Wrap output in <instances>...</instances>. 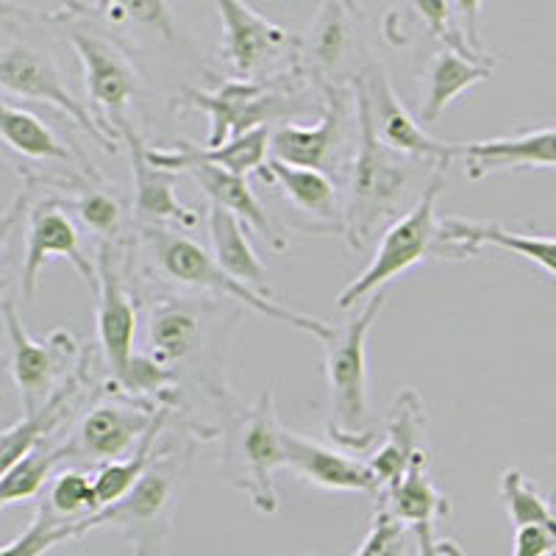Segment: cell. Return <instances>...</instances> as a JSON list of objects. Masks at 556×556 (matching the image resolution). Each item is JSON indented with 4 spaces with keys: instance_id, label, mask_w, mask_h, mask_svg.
<instances>
[{
    "instance_id": "6da1fadb",
    "label": "cell",
    "mask_w": 556,
    "mask_h": 556,
    "mask_svg": "<svg viewBox=\"0 0 556 556\" xmlns=\"http://www.w3.org/2000/svg\"><path fill=\"white\" fill-rule=\"evenodd\" d=\"M356 117H359V142H356L354 167L345 192V231L351 251H362L374 235L387 223L399 220L404 203H417L424 190H417L420 165H431L424 159L404 156L387 148L379 139L370 117V106L359 87L354 84Z\"/></svg>"
},
{
    "instance_id": "7a4b0ae2",
    "label": "cell",
    "mask_w": 556,
    "mask_h": 556,
    "mask_svg": "<svg viewBox=\"0 0 556 556\" xmlns=\"http://www.w3.org/2000/svg\"><path fill=\"white\" fill-rule=\"evenodd\" d=\"M142 240H146L148 256H151L156 270L162 273L167 281H176V285L190 287V290L212 292V295L240 301L248 309L260 312V315L270 317V320L290 323L292 329L304 331V334L315 337V340L326 342V345L334 340L337 331L331 329L329 323L304 315V312L287 309V306L276 304L273 298L262 295V292H253L251 287L240 285L237 278H231L220 265H217V260L206 251V248H201L195 240H190V237L170 231V228H142Z\"/></svg>"
},
{
    "instance_id": "3957f363",
    "label": "cell",
    "mask_w": 556,
    "mask_h": 556,
    "mask_svg": "<svg viewBox=\"0 0 556 556\" xmlns=\"http://www.w3.org/2000/svg\"><path fill=\"white\" fill-rule=\"evenodd\" d=\"M190 454L192 445L187 448H178V443L162 445L148 473L139 479L131 493L87 518V529L121 531L131 545V556H170L176 495L190 465Z\"/></svg>"
},
{
    "instance_id": "277c9868",
    "label": "cell",
    "mask_w": 556,
    "mask_h": 556,
    "mask_svg": "<svg viewBox=\"0 0 556 556\" xmlns=\"http://www.w3.org/2000/svg\"><path fill=\"white\" fill-rule=\"evenodd\" d=\"M445 178H448V165L437 167L429 178V187L424 190L420 201L406 212L404 217L392 223L376 248L374 260L359 276L340 292L337 304L340 309H351L365 298L379 295L381 287L395 276L415 267L417 262L440 256V260H462V253L445 242L443 223L437 220V198L443 192Z\"/></svg>"
},
{
    "instance_id": "5b68a950",
    "label": "cell",
    "mask_w": 556,
    "mask_h": 556,
    "mask_svg": "<svg viewBox=\"0 0 556 556\" xmlns=\"http://www.w3.org/2000/svg\"><path fill=\"white\" fill-rule=\"evenodd\" d=\"M281 468H287L285 426L278 420L276 392L267 390L256 404L228 420L223 434V470L256 513L276 515V470Z\"/></svg>"
},
{
    "instance_id": "8992f818",
    "label": "cell",
    "mask_w": 556,
    "mask_h": 556,
    "mask_svg": "<svg viewBox=\"0 0 556 556\" xmlns=\"http://www.w3.org/2000/svg\"><path fill=\"white\" fill-rule=\"evenodd\" d=\"M387 295L379 292L362 306L359 315L326 345V379H329L331 424L329 434L351 448H365L374 437L365 431L370 420L367 406V337L379 320Z\"/></svg>"
},
{
    "instance_id": "52a82bcc",
    "label": "cell",
    "mask_w": 556,
    "mask_h": 556,
    "mask_svg": "<svg viewBox=\"0 0 556 556\" xmlns=\"http://www.w3.org/2000/svg\"><path fill=\"white\" fill-rule=\"evenodd\" d=\"M309 81L301 67H292L281 76L262 81H237L228 78L215 92L184 89L181 106L198 109L208 117L206 148H223L231 139L245 137L248 131L265 128L267 121L290 112V103L301 98V89Z\"/></svg>"
},
{
    "instance_id": "ba28073f",
    "label": "cell",
    "mask_w": 556,
    "mask_h": 556,
    "mask_svg": "<svg viewBox=\"0 0 556 556\" xmlns=\"http://www.w3.org/2000/svg\"><path fill=\"white\" fill-rule=\"evenodd\" d=\"M3 323L12 342V376L20 390L23 412L34 415L67 384L81 367L84 354L67 329H53L45 340H34L12 301H3Z\"/></svg>"
},
{
    "instance_id": "9c48e42d",
    "label": "cell",
    "mask_w": 556,
    "mask_h": 556,
    "mask_svg": "<svg viewBox=\"0 0 556 556\" xmlns=\"http://www.w3.org/2000/svg\"><path fill=\"white\" fill-rule=\"evenodd\" d=\"M215 9L223 23V59L235 70L237 81H262L267 73L281 76L298 67L304 39L240 0H220Z\"/></svg>"
},
{
    "instance_id": "30bf717a",
    "label": "cell",
    "mask_w": 556,
    "mask_h": 556,
    "mask_svg": "<svg viewBox=\"0 0 556 556\" xmlns=\"http://www.w3.org/2000/svg\"><path fill=\"white\" fill-rule=\"evenodd\" d=\"M70 45H73V51L84 67L89 112L114 146H121L123 137L131 131L128 103L137 96L139 73L117 45L98 37V34L73 28Z\"/></svg>"
},
{
    "instance_id": "8fae6325",
    "label": "cell",
    "mask_w": 556,
    "mask_h": 556,
    "mask_svg": "<svg viewBox=\"0 0 556 556\" xmlns=\"http://www.w3.org/2000/svg\"><path fill=\"white\" fill-rule=\"evenodd\" d=\"M165 406L167 404H156L148 399H134L126 392L98 401L78 424L76 437L70 440L76 459L101 462V468L112 462L128 459L142 445L148 431L156 426Z\"/></svg>"
},
{
    "instance_id": "7c38bea8",
    "label": "cell",
    "mask_w": 556,
    "mask_h": 556,
    "mask_svg": "<svg viewBox=\"0 0 556 556\" xmlns=\"http://www.w3.org/2000/svg\"><path fill=\"white\" fill-rule=\"evenodd\" d=\"M0 84H3L7 101L23 98V101L51 103L53 109L67 114L76 126H81L89 137L96 139L98 146L117 153V146L101 131L92 112L70 92L62 78V70H59V64L48 53L37 51L31 45L7 42L3 45V53H0Z\"/></svg>"
},
{
    "instance_id": "4fadbf2b",
    "label": "cell",
    "mask_w": 556,
    "mask_h": 556,
    "mask_svg": "<svg viewBox=\"0 0 556 556\" xmlns=\"http://www.w3.org/2000/svg\"><path fill=\"white\" fill-rule=\"evenodd\" d=\"M117 242H101L98 248V309L96 329L103 359L112 370V384H123L134 362V340H137V304L126 285V273L117 262Z\"/></svg>"
},
{
    "instance_id": "5bb4252c",
    "label": "cell",
    "mask_w": 556,
    "mask_h": 556,
    "mask_svg": "<svg viewBox=\"0 0 556 556\" xmlns=\"http://www.w3.org/2000/svg\"><path fill=\"white\" fill-rule=\"evenodd\" d=\"M354 84L365 92L376 134L387 148L404 153V156L424 159L431 165H451L459 156V142H440V139L429 137L424 126H417L415 117L395 96V87L390 84V76L381 64H370L367 70H362Z\"/></svg>"
},
{
    "instance_id": "9a60e30c",
    "label": "cell",
    "mask_w": 556,
    "mask_h": 556,
    "mask_svg": "<svg viewBox=\"0 0 556 556\" xmlns=\"http://www.w3.org/2000/svg\"><path fill=\"white\" fill-rule=\"evenodd\" d=\"M323 89V114L320 123L306 126H281L273 131L270 151L273 159L295 167L329 173L340 165L342 151L348 146V126H351V101L354 92L345 87H320Z\"/></svg>"
},
{
    "instance_id": "2e32d148",
    "label": "cell",
    "mask_w": 556,
    "mask_h": 556,
    "mask_svg": "<svg viewBox=\"0 0 556 556\" xmlns=\"http://www.w3.org/2000/svg\"><path fill=\"white\" fill-rule=\"evenodd\" d=\"M217 312V304H192L187 298H165L159 301L148 320V351L159 367L176 379L178 367L190 362L212 359V345L217 340L208 315Z\"/></svg>"
},
{
    "instance_id": "e0dca14e",
    "label": "cell",
    "mask_w": 556,
    "mask_h": 556,
    "mask_svg": "<svg viewBox=\"0 0 556 556\" xmlns=\"http://www.w3.org/2000/svg\"><path fill=\"white\" fill-rule=\"evenodd\" d=\"M53 256H62L70 265L76 267L78 276L89 290H98V267L89 262V256L81 248L76 223L70 220L67 208L62 206L59 198H48L39 206L31 208L28 217V237H26V260H23V276H20V290L23 301H34L39 287V273L45 262Z\"/></svg>"
},
{
    "instance_id": "ac0fdd59",
    "label": "cell",
    "mask_w": 556,
    "mask_h": 556,
    "mask_svg": "<svg viewBox=\"0 0 556 556\" xmlns=\"http://www.w3.org/2000/svg\"><path fill=\"white\" fill-rule=\"evenodd\" d=\"M287 468L312 486L329 493H379V479L365 459L329 448L285 429Z\"/></svg>"
},
{
    "instance_id": "d6986e66",
    "label": "cell",
    "mask_w": 556,
    "mask_h": 556,
    "mask_svg": "<svg viewBox=\"0 0 556 556\" xmlns=\"http://www.w3.org/2000/svg\"><path fill=\"white\" fill-rule=\"evenodd\" d=\"M424 456H429V451H426V409L415 387H406L399 392V399L390 409L384 443L367 459L370 470L379 479V495L399 484L406 470Z\"/></svg>"
},
{
    "instance_id": "ffe728a7",
    "label": "cell",
    "mask_w": 556,
    "mask_h": 556,
    "mask_svg": "<svg viewBox=\"0 0 556 556\" xmlns=\"http://www.w3.org/2000/svg\"><path fill=\"white\" fill-rule=\"evenodd\" d=\"M128 148L134 173V212L142 228H192L198 226V215L176 198V173L153 167L148 162V148L142 146L139 134L128 131L123 137Z\"/></svg>"
},
{
    "instance_id": "44dd1931",
    "label": "cell",
    "mask_w": 556,
    "mask_h": 556,
    "mask_svg": "<svg viewBox=\"0 0 556 556\" xmlns=\"http://www.w3.org/2000/svg\"><path fill=\"white\" fill-rule=\"evenodd\" d=\"M465 176L481 181L506 170H531V167H556V128H538L515 137L459 142Z\"/></svg>"
},
{
    "instance_id": "7402d4cb",
    "label": "cell",
    "mask_w": 556,
    "mask_h": 556,
    "mask_svg": "<svg viewBox=\"0 0 556 556\" xmlns=\"http://www.w3.org/2000/svg\"><path fill=\"white\" fill-rule=\"evenodd\" d=\"M260 173L267 184H276L285 192L298 212L317 220L320 231H337V235L345 231V201H340L337 184L331 181L329 173L287 165L278 159H270Z\"/></svg>"
},
{
    "instance_id": "603a6c76",
    "label": "cell",
    "mask_w": 556,
    "mask_h": 556,
    "mask_svg": "<svg viewBox=\"0 0 556 556\" xmlns=\"http://www.w3.org/2000/svg\"><path fill=\"white\" fill-rule=\"evenodd\" d=\"M270 128H256V131H248L245 137L231 139L228 146L223 148H198L192 142H176L173 148H156L151 151L148 148V162L153 167H162V170H187L192 165H212L223 167V170L235 173V176H248L253 170H262L265 167V156L270 151Z\"/></svg>"
},
{
    "instance_id": "cb8c5ba5",
    "label": "cell",
    "mask_w": 556,
    "mask_h": 556,
    "mask_svg": "<svg viewBox=\"0 0 556 556\" xmlns=\"http://www.w3.org/2000/svg\"><path fill=\"white\" fill-rule=\"evenodd\" d=\"M348 48H351V7L329 0L320 7L309 37L301 45L298 67L317 87H342L340 73L348 59Z\"/></svg>"
},
{
    "instance_id": "d4e9b609",
    "label": "cell",
    "mask_w": 556,
    "mask_h": 556,
    "mask_svg": "<svg viewBox=\"0 0 556 556\" xmlns=\"http://www.w3.org/2000/svg\"><path fill=\"white\" fill-rule=\"evenodd\" d=\"M187 173L201 184V190L206 192L208 203H217V206L228 208L231 215L240 217V220L245 223V226H251L273 251H287V237L281 235V228L267 217L265 206L260 203V198L253 195L245 176H235V173L212 165H192L187 167Z\"/></svg>"
},
{
    "instance_id": "484cf974",
    "label": "cell",
    "mask_w": 556,
    "mask_h": 556,
    "mask_svg": "<svg viewBox=\"0 0 556 556\" xmlns=\"http://www.w3.org/2000/svg\"><path fill=\"white\" fill-rule=\"evenodd\" d=\"M443 235L445 242L462 253V260L476 256L484 245H493L518 253V256L534 262V265H540L545 273L556 278V237L515 235V231H506L504 226H495V223L468 220H445Z\"/></svg>"
},
{
    "instance_id": "4316f807",
    "label": "cell",
    "mask_w": 556,
    "mask_h": 556,
    "mask_svg": "<svg viewBox=\"0 0 556 556\" xmlns=\"http://www.w3.org/2000/svg\"><path fill=\"white\" fill-rule=\"evenodd\" d=\"M208 240H212V251L223 270L231 278H237L240 285L251 287L253 292L270 298V287H267V270L260 262L256 251H253L251 240L245 235V223L237 215H231L228 208L208 203Z\"/></svg>"
},
{
    "instance_id": "83f0119b",
    "label": "cell",
    "mask_w": 556,
    "mask_h": 556,
    "mask_svg": "<svg viewBox=\"0 0 556 556\" xmlns=\"http://www.w3.org/2000/svg\"><path fill=\"white\" fill-rule=\"evenodd\" d=\"M379 506H384L392 518H399L409 529L434 526L437 520L451 515L448 495L440 493L429 476V456L417 459L399 484L379 495Z\"/></svg>"
},
{
    "instance_id": "f1b7e54d",
    "label": "cell",
    "mask_w": 556,
    "mask_h": 556,
    "mask_svg": "<svg viewBox=\"0 0 556 556\" xmlns=\"http://www.w3.org/2000/svg\"><path fill=\"white\" fill-rule=\"evenodd\" d=\"M493 73V64L470 62V59L459 56L454 51L437 53L426 73V98L420 106V121L434 123L440 121V114L465 92L473 89L476 84L486 81Z\"/></svg>"
},
{
    "instance_id": "f546056e",
    "label": "cell",
    "mask_w": 556,
    "mask_h": 556,
    "mask_svg": "<svg viewBox=\"0 0 556 556\" xmlns=\"http://www.w3.org/2000/svg\"><path fill=\"white\" fill-rule=\"evenodd\" d=\"M0 128H3V139H7L9 151H14L17 156L45 159V162H64V165H70L73 159H78V162L87 167V173L98 176V173L92 170V165H89L87 159H84V153L67 151V146H64L62 139L53 134L51 126H45L37 114L14 106L12 101L3 103V117H0ZM98 178H101V176H98Z\"/></svg>"
},
{
    "instance_id": "4dcf8cb0",
    "label": "cell",
    "mask_w": 556,
    "mask_h": 556,
    "mask_svg": "<svg viewBox=\"0 0 556 556\" xmlns=\"http://www.w3.org/2000/svg\"><path fill=\"white\" fill-rule=\"evenodd\" d=\"M62 459H76L73 443H59V445H37L31 454H26L17 465L3 470L0 479V506L9 509L14 504H28L42 493V486L51 479L53 468Z\"/></svg>"
},
{
    "instance_id": "1f68e13d",
    "label": "cell",
    "mask_w": 556,
    "mask_h": 556,
    "mask_svg": "<svg viewBox=\"0 0 556 556\" xmlns=\"http://www.w3.org/2000/svg\"><path fill=\"white\" fill-rule=\"evenodd\" d=\"M84 534H89L87 518L67 520L53 513L48 501H42L28 529L17 540H12L0 556H45L48 551L59 548L64 543H73V540L84 538Z\"/></svg>"
},
{
    "instance_id": "d6a6232c",
    "label": "cell",
    "mask_w": 556,
    "mask_h": 556,
    "mask_svg": "<svg viewBox=\"0 0 556 556\" xmlns=\"http://www.w3.org/2000/svg\"><path fill=\"white\" fill-rule=\"evenodd\" d=\"M101 184L103 181L81 184L76 195L62 201V206L67 212H76L84 226L101 237V242H117L123 228V206L117 203V198H112V192L103 190Z\"/></svg>"
},
{
    "instance_id": "836d02e7",
    "label": "cell",
    "mask_w": 556,
    "mask_h": 556,
    "mask_svg": "<svg viewBox=\"0 0 556 556\" xmlns=\"http://www.w3.org/2000/svg\"><path fill=\"white\" fill-rule=\"evenodd\" d=\"M412 9H417V14L424 17V23L429 26V31L434 34L440 42L448 45V51L459 53V56L470 59V62L481 64H495L493 59L486 56L484 48H481L479 37L470 28H462L454 20V3H445V0H417L412 3Z\"/></svg>"
},
{
    "instance_id": "e575fe53",
    "label": "cell",
    "mask_w": 556,
    "mask_h": 556,
    "mask_svg": "<svg viewBox=\"0 0 556 556\" xmlns=\"http://www.w3.org/2000/svg\"><path fill=\"white\" fill-rule=\"evenodd\" d=\"M501 498H504L506 515L515 529L523 526H551L556 518V495L543 498L534 486L526 481L520 470H506L501 476Z\"/></svg>"
},
{
    "instance_id": "d590c367",
    "label": "cell",
    "mask_w": 556,
    "mask_h": 556,
    "mask_svg": "<svg viewBox=\"0 0 556 556\" xmlns=\"http://www.w3.org/2000/svg\"><path fill=\"white\" fill-rule=\"evenodd\" d=\"M48 504L56 515L67 520H84L101 513L96 493V476L78 473V470H67L59 479H53L51 495Z\"/></svg>"
},
{
    "instance_id": "8d00e7d4",
    "label": "cell",
    "mask_w": 556,
    "mask_h": 556,
    "mask_svg": "<svg viewBox=\"0 0 556 556\" xmlns=\"http://www.w3.org/2000/svg\"><path fill=\"white\" fill-rule=\"evenodd\" d=\"M409 545H415V531L401 523L399 518H392L384 506H379L365 543L354 556H409L406 554Z\"/></svg>"
},
{
    "instance_id": "74e56055",
    "label": "cell",
    "mask_w": 556,
    "mask_h": 556,
    "mask_svg": "<svg viewBox=\"0 0 556 556\" xmlns=\"http://www.w3.org/2000/svg\"><path fill=\"white\" fill-rule=\"evenodd\" d=\"M556 538L551 526H523L515 529L513 556H554Z\"/></svg>"
},
{
    "instance_id": "f35d334b",
    "label": "cell",
    "mask_w": 556,
    "mask_h": 556,
    "mask_svg": "<svg viewBox=\"0 0 556 556\" xmlns=\"http://www.w3.org/2000/svg\"><path fill=\"white\" fill-rule=\"evenodd\" d=\"M412 531H415L417 554L420 556H462V551L451 540L437 538L434 526H417Z\"/></svg>"
},
{
    "instance_id": "ab89813d",
    "label": "cell",
    "mask_w": 556,
    "mask_h": 556,
    "mask_svg": "<svg viewBox=\"0 0 556 556\" xmlns=\"http://www.w3.org/2000/svg\"><path fill=\"white\" fill-rule=\"evenodd\" d=\"M551 531H554V538H556V518L551 520ZM554 556H556V554H554Z\"/></svg>"
},
{
    "instance_id": "60d3db41",
    "label": "cell",
    "mask_w": 556,
    "mask_h": 556,
    "mask_svg": "<svg viewBox=\"0 0 556 556\" xmlns=\"http://www.w3.org/2000/svg\"><path fill=\"white\" fill-rule=\"evenodd\" d=\"M412 556H420V554H412Z\"/></svg>"
}]
</instances>
